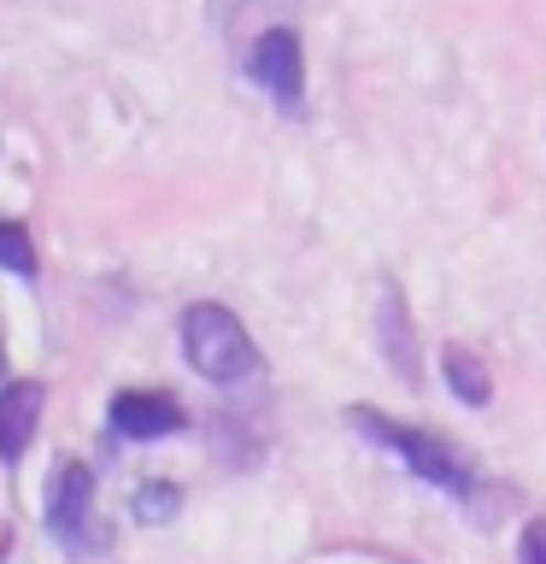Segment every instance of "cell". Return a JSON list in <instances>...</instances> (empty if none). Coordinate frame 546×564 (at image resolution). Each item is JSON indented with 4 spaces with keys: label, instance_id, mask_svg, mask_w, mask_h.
<instances>
[{
    "label": "cell",
    "instance_id": "52a82bcc",
    "mask_svg": "<svg viewBox=\"0 0 546 564\" xmlns=\"http://www.w3.org/2000/svg\"><path fill=\"white\" fill-rule=\"evenodd\" d=\"M42 405H47V388L18 377L0 388V465H18L35 441V423H42Z\"/></svg>",
    "mask_w": 546,
    "mask_h": 564
},
{
    "label": "cell",
    "instance_id": "277c9868",
    "mask_svg": "<svg viewBox=\"0 0 546 564\" xmlns=\"http://www.w3.org/2000/svg\"><path fill=\"white\" fill-rule=\"evenodd\" d=\"M247 77L271 95L282 112H299L306 100V59H299V35L294 30H264L253 53H247Z\"/></svg>",
    "mask_w": 546,
    "mask_h": 564
},
{
    "label": "cell",
    "instance_id": "5b68a950",
    "mask_svg": "<svg viewBox=\"0 0 546 564\" xmlns=\"http://www.w3.org/2000/svg\"><path fill=\"white\" fill-rule=\"evenodd\" d=\"M106 423H112V435H123V441H171V435L188 430V412L171 394H159V388H123V394H112Z\"/></svg>",
    "mask_w": 546,
    "mask_h": 564
},
{
    "label": "cell",
    "instance_id": "8fae6325",
    "mask_svg": "<svg viewBox=\"0 0 546 564\" xmlns=\"http://www.w3.org/2000/svg\"><path fill=\"white\" fill-rule=\"evenodd\" d=\"M517 564H546V518H528V523H523Z\"/></svg>",
    "mask_w": 546,
    "mask_h": 564
},
{
    "label": "cell",
    "instance_id": "9c48e42d",
    "mask_svg": "<svg viewBox=\"0 0 546 564\" xmlns=\"http://www.w3.org/2000/svg\"><path fill=\"white\" fill-rule=\"evenodd\" d=\"M0 271H12L18 282H30L42 271V259H35V241L24 224H0Z\"/></svg>",
    "mask_w": 546,
    "mask_h": 564
},
{
    "label": "cell",
    "instance_id": "7a4b0ae2",
    "mask_svg": "<svg viewBox=\"0 0 546 564\" xmlns=\"http://www.w3.org/2000/svg\"><path fill=\"white\" fill-rule=\"evenodd\" d=\"M183 359L194 377L218 382V388H247L264 377V359L253 347V335L241 329V317L218 306V300H194L183 312Z\"/></svg>",
    "mask_w": 546,
    "mask_h": 564
},
{
    "label": "cell",
    "instance_id": "7c38bea8",
    "mask_svg": "<svg viewBox=\"0 0 546 564\" xmlns=\"http://www.w3.org/2000/svg\"><path fill=\"white\" fill-rule=\"evenodd\" d=\"M0 377H7V347H0Z\"/></svg>",
    "mask_w": 546,
    "mask_h": 564
},
{
    "label": "cell",
    "instance_id": "6da1fadb",
    "mask_svg": "<svg viewBox=\"0 0 546 564\" xmlns=\"http://www.w3.org/2000/svg\"><path fill=\"white\" fill-rule=\"evenodd\" d=\"M347 423L364 441H376L382 453H394L417 482L452 494V500H470V494H476V465L452 447V441H440L429 430H412V423H394L387 412H376V405H347Z\"/></svg>",
    "mask_w": 546,
    "mask_h": 564
},
{
    "label": "cell",
    "instance_id": "30bf717a",
    "mask_svg": "<svg viewBox=\"0 0 546 564\" xmlns=\"http://www.w3.org/2000/svg\"><path fill=\"white\" fill-rule=\"evenodd\" d=\"M130 511H135L141 523H171L176 511H183V488H176V482H141Z\"/></svg>",
    "mask_w": 546,
    "mask_h": 564
},
{
    "label": "cell",
    "instance_id": "ba28073f",
    "mask_svg": "<svg viewBox=\"0 0 546 564\" xmlns=\"http://www.w3.org/2000/svg\"><path fill=\"white\" fill-rule=\"evenodd\" d=\"M440 377H447L452 400L470 405V412H482V405L493 400V377H488V365L476 359L470 347H440Z\"/></svg>",
    "mask_w": 546,
    "mask_h": 564
},
{
    "label": "cell",
    "instance_id": "3957f363",
    "mask_svg": "<svg viewBox=\"0 0 546 564\" xmlns=\"http://www.w3.org/2000/svg\"><path fill=\"white\" fill-rule=\"evenodd\" d=\"M42 518H47V535L65 558H100L106 546H112V535H106V523H100V506H95V476H88V465H77V458H59V465H53Z\"/></svg>",
    "mask_w": 546,
    "mask_h": 564
},
{
    "label": "cell",
    "instance_id": "8992f818",
    "mask_svg": "<svg viewBox=\"0 0 546 564\" xmlns=\"http://www.w3.org/2000/svg\"><path fill=\"white\" fill-rule=\"evenodd\" d=\"M376 347L412 388L423 382V347L412 329V306H405V289L394 276H382V289H376Z\"/></svg>",
    "mask_w": 546,
    "mask_h": 564
}]
</instances>
